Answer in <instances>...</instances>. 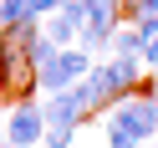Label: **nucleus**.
Wrapping results in <instances>:
<instances>
[{"label":"nucleus","mask_w":158,"mask_h":148,"mask_svg":"<svg viewBox=\"0 0 158 148\" xmlns=\"http://www.w3.org/2000/svg\"><path fill=\"white\" fill-rule=\"evenodd\" d=\"M143 77H148V66L138 61V56H107V61H92L87 82L102 97V107H112L117 97H133L138 87H143Z\"/></svg>","instance_id":"1"},{"label":"nucleus","mask_w":158,"mask_h":148,"mask_svg":"<svg viewBox=\"0 0 158 148\" xmlns=\"http://www.w3.org/2000/svg\"><path fill=\"white\" fill-rule=\"evenodd\" d=\"M102 133H123V138H133V143H148V138L158 133V107L148 102L143 92L117 97V102L102 112Z\"/></svg>","instance_id":"2"},{"label":"nucleus","mask_w":158,"mask_h":148,"mask_svg":"<svg viewBox=\"0 0 158 148\" xmlns=\"http://www.w3.org/2000/svg\"><path fill=\"white\" fill-rule=\"evenodd\" d=\"M87 72H92V56H87L82 46H61V51H56V61L36 77V87H46V92H66V87H77Z\"/></svg>","instance_id":"3"},{"label":"nucleus","mask_w":158,"mask_h":148,"mask_svg":"<svg viewBox=\"0 0 158 148\" xmlns=\"http://www.w3.org/2000/svg\"><path fill=\"white\" fill-rule=\"evenodd\" d=\"M46 138V112L26 97V102H15V112H10V148H36Z\"/></svg>","instance_id":"4"},{"label":"nucleus","mask_w":158,"mask_h":148,"mask_svg":"<svg viewBox=\"0 0 158 148\" xmlns=\"http://www.w3.org/2000/svg\"><path fill=\"white\" fill-rule=\"evenodd\" d=\"M112 56H143V36L133 26H117L112 31Z\"/></svg>","instance_id":"5"},{"label":"nucleus","mask_w":158,"mask_h":148,"mask_svg":"<svg viewBox=\"0 0 158 148\" xmlns=\"http://www.w3.org/2000/svg\"><path fill=\"white\" fill-rule=\"evenodd\" d=\"M56 51H61V46H56L51 36H36V41H31V66H36V77H41L46 66L56 61Z\"/></svg>","instance_id":"6"},{"label":"nucleus","mask_w":158,"mask_h":148,"mask_svg":"<svg viewBox=\"0 0 158 148\" xmlns=\"http://www.w3.org/2000/svg\"><path fill=\"white\" fill-rule=\"evenodd\" d=\"M46 148H72L77 143V128H61V123H46V138H41Z\"/></svg>","instance_id":"7"},{"label":"nucleus","mask_w":158,"mask_h":148,"mask_svg":"<svg viewBox=\"0 0 158 148\" xmlns=\"http://www.w3.org/2000/svg\"><path fill=\"white\" fill-rule=\"evenodd\" d=\"M15 21H31L26 0H0V26H15Z\"/></svg>","instance_id":"8"},{"label":"nucleus","mask_w":158,"mask_h":148,"mask_svg":"<svg viewBox=\"0 0 158 148\" xmlns=\"http://www.w3.org/2000/svg\"><path fill=\"white\" fill-rule=\"evenodd\" d=\"M133 31L143 36V41H153V36H158V15H148V11H143V15L133 21Z\"/></svg>","instance_id":"9"},{"label":"nucleus","mask_w":158,"mask_h":148,"mask_svg":"<svg viewBox=\"0 0 158 148\" xmlns=\"http://www.w3.org/2000/svg\"><path fill=\"white\" fill-rule=\"evenodd\" d=\"M26 11L41 21V15H56V11H61V0H26Z\"/></svg>","instance_id":"10"},{"label":"nucleus","mask_w":158,"mask_h":148,"mask_svg":"<svg viewBox=\"0 0 158 148\" xmlns=\"http://www.w3.org/2000/svg\"><path fill=\"white\" fill-rule=\"evenodd\" d=\"M138 61H143L148 72L158 77V36H153V41H143V56H138Z\"/></svg>","instance_id":"11"},{"label":"nucleus","mask_w":158,"mask_h":148,"mask_svg":"<svg viewBox=\"0 0 158 148\" xmlns=\"http://www.w3.org/2000/svg\"><path fill=\"white\" fill-rule=\"evenodd\" d=\"M107 148H143V143H133V138H123V133H107Z\"/></svg>","instance_id":"12"},{"label":"nucleus","mask_w":158,"mask_h":148,"mask_svg":"<svg viewBox=\"0 0 158 148\" xmlns=\"http://www.w3.org/2000/svg\"><path fill=\"white\" fill-rule=\"evenodd\" d=\"M123 11H133V15H138V0H123Z\"/></svg>","instance_id":"13"}]
</instances>
